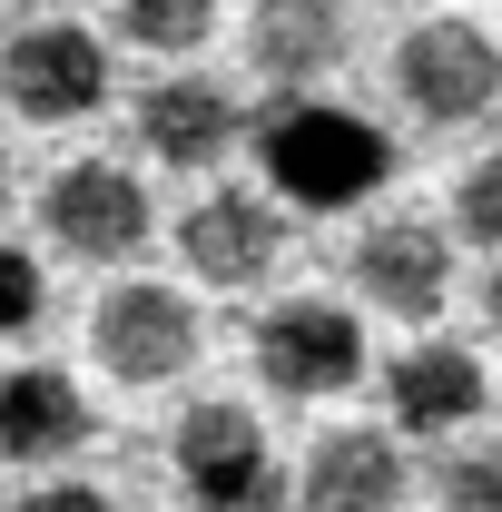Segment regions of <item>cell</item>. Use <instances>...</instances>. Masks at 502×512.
Wrapping results in <instances>:
<instances>
[{
  "mask_svg": "<svg viewBox=\"0 0 502 512\" xmlns=\"http://www.w3.org/2000/svg\"><path fill=\"white\" fill-rule=\"evenodd\" d=\"M355 50L345 0H256L247 10V69L266 89H325Z\"/></svg>",
  "mask_w": 502,
  "mask_h": 512,
  "instance_id": "obj_12",
  "label": "cell"
},
{
  "mask_svg": "<svg viewBox=\"0 0 502 512\" xmlns=\"http://www.w3.org/2000/svg\"><path fill=\"white\" fill-rule=\"evenodd\" d=\"M109 99V50L79 20H20V40L0 50V109L30 128H69Z\"/></svg>",
  "mask_w": 502,
  "mask_h": 512,
  "instance_id": "obj_6",
  "label": "cell"
},
{
  "mask_svg": "<svg viewBox=\"0 0 502 512\" xmlns=\"http://www.w3.org/2000/svg\"><path fill=\"white\" fill-rule=\"evenodd\" d=\"M394 99L424 128H473L502 99V40L473 20H414L394 40Z\"/></svg>",
  "mask_w": 502,
  "mask_h": 512,
  "instance_id": "obj_4",
  "label": "cell"
},
{
  "mask_svg": "<svg viewBox=\"0 0 502 512\" xmlns=\"http://www.w3.org/2000/svg\"><path fill=\"white\" fill-rule=\"evenodd\" d=\"M453 237L483 247V256H502V148H483V158L453 178Z\"/></svg>",
  "mask_w": 502,
  "mask_h": 512,
  "instance_id": "obj_16",
  "label": "cell"
},
{
  "mask_svg": "<svg viewBox=\"0 0 502 512\" xmlns=\"http://www.w3.org/2000/svg\"><path fill=\"white\" fill-rule=\"evenodd\" d=\"M256 158H266V188L286 207H365L394 178V128L365 119L355 99H325V89H286L266 119H256Z\"/></svg>",
  "mask_w": 502,
  "mask_h": 512,
  "instance_id": "obj_1",
  "label": "cell"
},
{
  "mask_svg": "<svg viewBox=\"0 0 502 512\" xmlns=\"http://www.w3.org/2000/svg\"><path fill=\"white\" fill-rule=\"evenodd\" d=\"M178 266H188L197 286H227V296H247L266 286L276 266H286V217L247 188H217L188 207V227H178Z\"/></svg>",
  "mask_w": 502,
  "mask_h": 512,
  "instance_id": "obj_9",
  "label": "cell"
},
{
  "mask_svg": "<svg viewBox=\"0 0 502 512\" xmlns=\"http://www.w3.org/2000/svg\"><path fill=\"white\" fill-rule=\"evenodd\" d=\"M197 345H207L197 306L178 286H158V276H128V286H109V296L89 306V355H99V375L128 384V394L178 384L197 365Z\"/></svg>",
  "mask_w": 502,
  "mask_h": 512,
  "instance_id": "obj_3",
  "label": "cell"
},
{
  "mask_svg": "<svg viewBox=\"0 0 502 512\" xmlns=\"http://www.w3.org/2000/svg\"><path fill=\"white\" fill-rule=\"evenodd\" d=\"M443 503H463V512H502V444L453 453V463H443Z\"/></svg>",
  "mask_w": 502,
  "mask_h": 512,
  "instance_id": "obj_18",
  "label": "cell"
},
{
  "mask_svg": "<svg viewBox=\"0 0 502 512\" xmlns=\"http://www.w3.org/2000/svg\"><path fill=\"white\" fill-rule=\"evenodd\" d=\"M483 404H493V375H483V355L453 345V335H414V355H394V375H384L394 434H463Z\"/></svg>",
  "mask_w": 502,
  "mask_h": 512,
  "instance_id": "obj_11",
  "label": "cell"
},
{
  "mask_svg": "<svg viewBox=\"0 0 502 512\" xmlns=\"http://www.w3.org/2000/svg\"><path fill=\"white\" fill-rule=\"evenodd\" d=\"M40 227H50V247L79 256V266H128V256L148 247V178L119 168V158H69L60 178L40 188Z\"/></svg>",
  "mask_w": 502,
  "mask_h": 512,
  "instance_id": "obj_7",
  "label": "cell"
},
{
  "mask_svg": "<svg viewBox=\"0 0 502 512\" xmlns=\"http://www.w3.org/2000/svg\"><path fill=\"white\" fill-rule=\"evenodd\" d=\"M10 10H69V0H10Z\"/></svg>",
  "mask_w": 502,
  "mask_h": 512,
  "instance_id": "obj_21",
  "label": "cell"
},
{
  "mask_svg": "<svg viewBox=\"0 0 502 512\" xmlns=\"http://www.w3.org/2000/svg\"><path fill=\"white\" fill-rule=\"evenodd\" d=\"M207 30H217V0H119V40L158 50V60H188Z\"/></svg>",
  "mask_w": 502,
  "mask_h": 512,
  "instance_id": "obj_15",
  "label": "cell"
},
{
  "mask_svg": "<svg viewBox=\"0 0 502 512\" xmlns=\"http://www.w3.org/2000/svg\"><path fill=\"white\" fill-rule=\"evenodd\" d=\"M247 138V109H237V89L227 79H207V69H168V79H148L138 89V148L158 158V168H217L227 148Z\"/></svg>",
  "mask_w": 502,
  "mask_h": 512,
  "instance_id": "obj_10",
  "label": "cell"
},
{
  "mask_svg": "<svg viewBox=\"0 0 502 512\" xmlns=\"http://www.w3.org/2000/svg\"><path fill=\"white\" fill-rule=\"evenodd\" d=\"M483 325L502 335V256H493V276H483Z\"/></svg>",
  "mask_w": 502,
  "mask_h": 512,
  "instance_id": "obj_19",
  "label": "cell"
},
{
  "mask_svg": "<svg viewBox=\"0 0 502 512\" xmlns=\"http://www.w3.org/2000/svg\"><path fill=\"white\" fill-rule=\"evenodd\" d=\"M384 10H424V0H384Z\"/></svg>",
  "mask_w": 502,
  "mask_h": 512,
  "instance_id": "obj_22",
  "label": "cell"
},
{
  "mask_svg": "<svg viewBox=\"0 0 502 512\" xmlns=\"http://www.w3.org/2000/svg\"><path fill=\"white\" fill-rule=\"evenodd\" d=\"M345 276H355V296L394 325H434L443 296H453V237L424 227V217H375L355 256H345Z\"/></svg>",
  "mask_w": 502,
  "mask_h": 512,
  "instance_id": "obj_8",
  "label": "cell"
},
{
  "mask_svg": "<svg viewBox=\"0 0 502 512\" xmlns=\"http://www.w3.org/2000/svg\"><path fill=\"white\" fill-rule=\"evenodd\" d=\"M20 207V168H10V138H0V217Z\"/></svg>",
  "mask_w": 502,
  "mask_h": 512,
  "instance_id": "obj_20",
  "label": "cell"
},
{
  "mask_svg": "<svg viewBox=\"0 0 502 512\" xmlns=\"http://www.w3.org/2000/svg\"><path fill=\"white\" fill-rule=\"evenodd\" d=\"M168 473H178V493L207 503V512L276 503V453H266V424H256L247 404H227V394H207V404H188V414L168 424Z\"/></svg>",
  "mask_w": 502,
  "mask_h": 512,
  "instance_id": "obj_5",
  "label": "cell"
},
{
  "mask_svg": "<svg viewBox=\"0 0 502 512\" xmlns=\"http://www.w3.org/2000/svg\"><path fill=\"white\" fill-rule=\"evenodd\" d=\"M247 355H256V384L286 394V404H335L365 384V325L355 306L335 296H286L247 325Z\"/></svg>",
  "mask_w": 502,
  "mask_h": 512,
  "instance_id": "obj_2",
  "label": "cell"
},
{
  "mask_svg": "<svg viewBox=\"0 0 502 512\" xmlns=\"http://www.w3.org/2000/svg\"><path fill=\"white\" fill-rule=\"evenodd\" d=\"M40 316H50V276H40V256H30V247H0V345H20Z\"/></svg>",
  "mask_w": 502,
  "mask_h": 512,
  "instance_id": "obj_17",
  "label": "cell"
},
{
  "mask_svg": "<svg viewBox=\"0 0 502 512\" xmlns=\"http://www.w3.org/2000/svg\"><path fill=\"white\" fill-rule=\"evenodd\" d=\"M296 493H306L315 512H384V503L414 493V463H404L394 434H355V424H335V434H315Z\"/></svg>",
  "mask_w": 502,
  "mask_h": 512,
  "instance_id": "obj_14",
  "label": "cell"
},
{
  "mask_svg": "<svg viewBox=\"0 0 502 512\" xmlns=\"http://www.w3.org/2000/svg\"><path fill=\"white\" fill-rule=\"evenodd\" d=\"M99 424H89V394L60 375V365H20V375H0V463H20L30 483L69 463V453L89 444Z\"/></svg>",
  "mask_w": 502,
  "mask_h": 512,
  "instance_id": "obj_13",
  "label": "cell"
}]
</instances>
